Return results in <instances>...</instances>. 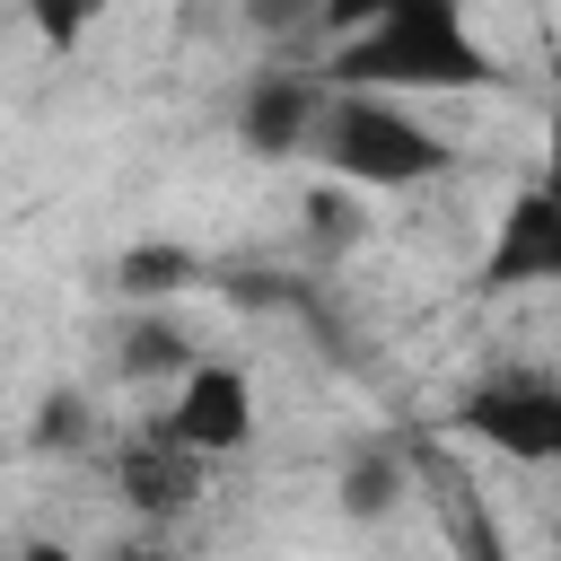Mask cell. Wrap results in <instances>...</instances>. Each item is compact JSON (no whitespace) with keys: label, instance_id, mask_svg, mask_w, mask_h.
I'll use <instances>...</instances> for the list:
<instances>
[{"label":"cell","instance_id":"cell-14","mask_svg":"<svg viewBox=\"0 0 561 561\" xmlns=\"http://www.w3.org/2000/svg\"><path fill=\"white\" fill-rule=\"evenodd\" d=\"M35 447H88V394H44V412H35Z\"/></svg>","mask_w":561,"mask_h":561},{"label":"cell","instance_id":"cell-19","mask_svg":"<svg viewBox=\"0 0 561 561\" xmlns=\"http://www.w3.org/2000/svg\"><path fill=\"white\" fill-rule=\"evenodd\" d=\"M18 561H70V552H61V543H26Z\"/></svg>","mask_w":561,"mask_h":561},{"label":"cell","instance_id":"cell-12","mask_svg":"<svg viewBox=\"0 0 561 561\" xmlns=\"http://www.w3.org/2000/svg\"><path fill=\"white\" fill-rule=\"evenodd\" d=\"M307 237H316V254H351L359 237H368V210H359V184H316L307 193Z\"/></svg>","mask_w":561,"mask_h":561},{"label":"cell","instance_id":"cell-3","mask_svg":"<svg viewBox=\"0 0 561 561\" xmlns=\"http://www.w3.org/2000/svg\"><path fill=\"white\" fill-rule=\"evenodd\" d=\"M456 438L508 465H561V368H491L456 394Z\"/></svg>","mask_w":561,"mask_h":561},{"label":"cell","instance_id":"cell-6","mask_svg":"<svg viewBox=\"0 0 561 561\" xmlns=\"http://www.w3.org/2000/svg\"><path fill=\"white\" fill-rule=\"evenodd\" d=\"M324 88L307 79V70H254L245 88H237V140L254 149V158H298V149H316V123H324Z\"/></svg>","mask_w":561,"mask_h":561},{"label":"cell","instance_id":"cell-16","mask_svg":"<svg viewBox=\"0 0 561 561\" xmlns=\"http://www.w3.org/2000/svg\"><path fill=\"white\" fill-rule=\"evenodd\" d=\"M386 18V0H324V18H316V35L324 44H342V35H359V26H377Z\"/></svg>","mask_w":561,"mask_h":561},{"label":"cell","instance_id":"cell-17","mask_svg":"<svg viewBox=\"0 0 561 561\" xmlns=\"http://www.w3.org/2000/svg\"><path fill=\"white\" fill-rule=\"evenodd\" d=\"M543 193H561V79H552V105H543Z\"/></svg>","mask_w":561,"mask_h":561},{"label":"cell","instance_id":"cell-15","mask_svg":"<svg viewBox=\"0 0 561 561\" xmlns=\"http://www.w3.org/2000/svg\"><path fill=\"white\" fill-rule=\"evenodd\" d=\"M316 18H324V0H245V26L254 35H298Z\"/></svg>","mask_w":561,"mask_h":561},{"label":"cell","instance_id":"cell-11","mask_svg":"<svg viewBox=\"0 0 561 561\" xmlns=\"http://www.w3.org/2000/svg\"><path fill=\"white\" fill-rule=\"evenodd\" d=\"M193 272H202L193 245H131V254L114 263V289H123L131 307H158V298H175Z\"/></svg>","mask_w":561,"mask_h":561},{"label":"cell","instance_id":"cell-1","mask_svg":"<svg viewBox=\"0 0 561 561\" xmlns=\"http://www.w3.org/2000/svg\"><path fill=\"white\" fill-rule=\"evenodd\" d=\"M324 70H333V88H386V96H456V88L500 79L465 0H386V18L342 35L324 53Z\"/></svg>","mask_w":561,"mask_h":561},{"label":"cell","instance_id":"cell-2","mask_svg":"<svg viewBox=\"0 0 561 561\" xmlns=\"http://www.w3.org/2000/svg\"><path fill=\"white\" fill-rule=\"evenodd\" d=\"M307 158H324V175H342L359 193H412V184H430V175L456 167L447 131H430L421 105L386 96V88H333Z\"/></svg>","mask_w":561,"mask_h":561},{"label":"cell","instance_id":"cell-10","mask_svg":"<svg viewBox=\"0 0 561 561\" xmlns=\"http://www.w3.org/2000/svg\"><path fill=\"white\" fill-rule=\"evenodd\" d=\"M403 482H412V456H403V447H359V456L342 465V517H351V526L394 517V508H403Z\"/></svg>","mask_w":561,"mask_h":561},{"label":"cell","instance_id":"cell-18","mask_svg":"<svg viewBox=\"0 0 561 561\" xmlns=\"http://www.w3.org/2000/svg\"><path fill=\"white\" fill-rule=\"evenodd\" d=\"M105 561H167L158 543H123V552H105Z\"/></svg>","mask_w":561,"mask_h":561},{"label":"cell","instance_id":"cell-5","mask_svg":"<svg viewBox=\"0 0 561 561\" xmlns=\"http://www.w3.org/2000/svg\"><path fill=\"white\" fill-rule=\"evenodd\" d=\"M543 280H561V193L526 184L482 245V289L508 298V289H543Z\"/></svg>","mask_w":561,"mask_h":561},{"label":"cell","instance_id":"cell-4","mask_svg":"<svg viewBox=\"0 0 561 561\" xmlns=\"http://www.w3.org/2000/svg\"><path fill=\"white\" fill-rule=\"evenodd\" d=\"M114 491H123V508H140V517H184V508L210 491V456H202L193 438H175V421L158 412V421H140V430L114 447Z\"/></svg>","mask_w":561,"mask_h":561},{"label":"cell","instance_id":"cell-7","mask_svg":"<svg viewBox=\"0 0 561 561\" xmlns=\"http://www.w3.org/2000/svg\"><path fill=\"white\" fill-rule=\"evenodd\" d=\"M167 421H175V438H193L210 465H219V456H237V447L254 438V386H245V368H228V359H202L193 377H175V403H167Z\"/></svg>","mask_w":561,"mask_h":561},{"label":"cell","instance_id":"cell-9","mask_svg":"<svg viewBox=\"0 0 561 561\" xmlns=\"http://www.w3.org/2000/svg\"><path fill=\"white\" fill-rule=\"evenodd\" d=\"M114 368H123L131 386H158V377H193L202 359H193L184 324H167V316H131V324L114 333Z\"/></svg>","mask_w":561,"mask_h":561},{"label":"cell","instance_id":"cell-13","mask_svg":"<svg viewBox=\"0 0 561 561\" xmlns=\"http://www.w3.org/2000/svg\"><path fill=\"white\" fill-rule=\"evenodd\" d=\"M26 9V26L53 44V53H70V44H88V26L105 18V0H18Z\"/></svg>","mask_w":561,"mask_h":561},{"label":"cell","instance_id":"cell-8","mask_svg":"<svg viewBox=\"0 0 561 561\" xmlns=\"http://www.w3.org/2000/svg\"><path fill=\"white\" fill-rule=\"evenodd\" d=\"M421 482H430V508H438V526H447L456 561H517V552H508V526L491 517V491H482L456 456L421 447Z\"/></svg>","mask_w":561,"mask_h":561}]
</instances>
